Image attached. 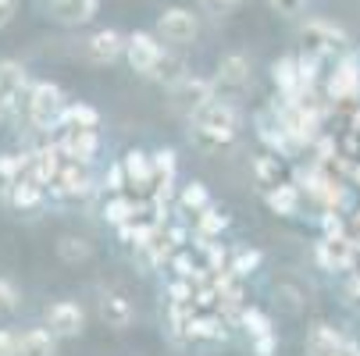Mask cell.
<instances>
[{
  "mask_svg": "<svg viewBox=\"0 0 360 356\" xmlns=\"http://www.w3.org/2000/svg\"><path fill=\"white\" fill-rule=\"evenodd\" d=\"M189 121H193V139L207 150H221L225 143L236 139V128H239V114L225 96L207 100Z\"/></svg>",
  "mask_w": 360,
  "mask_h": 356,
  "instance_id": "1",
  "label": "cell"
},
{
  "mask_svg": "<svg viewBox=\"0 0 360 356\" xmlns=\"http://www.w3.org/2000/svg\"><path fill=\"white\" fill-rule=\"evenodd\" d=\"M65 93L61 86L54 82H36L29 89V100H25V114L32 121L36 132H50V128H61V114H65Z\"/></svg>",
  "mask_w": 360,
  "mask_h": 356,
  "instance_id": "2",
  "label": "cell"
},
{
  "mask_svg": "<svg viewBox=\"0 0 360 356\" xmlns=\"http://www.w3.org/2000/svg\"><path fill=\"white\" fill-rule=\"evenodd\" d=\"M300 46H303V54H314L321 61L325 58H342V54H349V36L339 25L314 18V22H307L300 29Z\"/></svg>",
  "mask_w": 360,
  "mask_h": 356,
  "instance_id": "3",
  "label": "cell"
},
{
  "mask_svg": "<svg viewBox=\"0 0 360 356\" xmlns=\"http://www.w3.org/2000/svg\"><path fill=\"white\" fill-rule=\"evenodd\" d=\"M168 96H172V111H175V114L193 118L203 104H207V100H214V82L196 79V75H186L182 82H175V86L168 89Z\"/></svg>",
  "mask_w": 360,
  "mask_h": 356,
  "instance_id": "4",
  "label": "cell"
},
{
  "mask_svg": "<svg viewBox=\"0 0 360 356\" xmlns=\"http://www.w3.org/2000/svg\"><path fill=\"white\" fill-rule=\"evenodd\" d=\"M29 72L25 65L11 61V58H0V104H4L8 114H18L22 100H29Z\"/></svg>",
  "mask_w": 360,
  "mask_h": 356,
  "instance_id": "5",
  "label": "cell"
},
{
  "mask_svg": "<svg viewBox=\"0 0 360 356\" xmlns=\"http://www.w3.org/2000/svg\"><path fill=\"white\" fill-rule=\"evenodd\" d=\"M125 58L132 65V72L139 75H153V68L161 65L165 58V46H161V36H153V32H132L129 36V46H125Z\"/></svg>",
  "mask_w": 360,
  "mask_h": 356,
  "instance_id": "6",
  "label": "cell"
},
{
  "mask_svg": "<svg viewBox=\"0 0 360 356\" xmlns=\"http://www.w3.org/2000/svg\"><path fill=\"white\" fill-rule=\"evenodd\" d=\"M196 32H200V22L186 8H165L158 18V36L172 46H189L196 39Z\"/></svg>",
  "mask_w": 360,
  "mask_h": 356,
  "instance_id": "7",
  "label": "cell"
},
{
  "mask_svg": "<svg viewBox=\"0 0 360 356\" xmlns=\"http://www.w3.org/2000/svg\"><path fill=\"white\" fill-rule=\"evenodd\" d=\"M43 321H46V328L54 331L58 338H75V335H82V328H86L82 307H79V303H68V299L50 303V307L43 310Z\"/></svg>",
  "mask_w": 360,
  "mask_h": 356,
  "instance_id": "8",
  "label": "cell"
},
{
  "mask_svg": "<svg viewBox=\"0 0 360 356\" xmlns=\"http://www.w3.org/2000/svg\"><path fill=\"white\" fill-rule=\"evenodd\" d=\"M246 86H250V61H246L243 54H229V58H221L218 75H214V93H221V96L229 100V96L243 93Z\"/></svg>",
  "mask_w": 360,
  "mask_h": 356,
  "instance_id": "9",
  "label": "cell"
},
{
  "mask_svg": "<svg viewBox=\"0 0 360 356\" xmlns=\"http://www.w3.org/2000/svg\"><path fill=\"white\" fill-rule=\"evenodd\" d=\"M125 46H129V36H122L118 29H100L86 39V58L93 65H111L125 54Z\"/></svg>",
  "mask_w": 360,
  "mask_h": 356,
  "instance_id": "10",
  "label": "cell"
},
{
  "mask_svg": "<svg viewBox=\"0 0 360 356\" xmlns=\"http://www.w3.org/2000/svg\"><path fill=\"white\" fill-rule=\"evenodd\" d=\"M318 261L325 271H346L356 261V242L349 235H325L318 242Z\"/></svg>",
  "mask_w": 360,
  "mask_h": 356,
  "instance_id": "11",
  "label": "cell"
},
{
  "mask_svg": "<svg viewBox=\"0 0 360 356\" xmlns=\"http://www.w3.org/2000/svg\"><path fill=\"white\" fill-rule=\"evenodd\" d=\"M360 93V68H356V58L353 54H342L335 61V72L328 79V96L332 100H356Z\"/></svg>",
  "mask_w": 360,
  "mask_h": 356,
  "instance_id": "12",
  "label": "cell"
},
{
  "mask_svg": "<svg viewBox=\"0 0 360 356\" xmlns=\"http://www.w3.org/2000/svg\"><path fill=\"white\" fill-rule=\"evenodd\" d=\"M58 146H61V154H65L68 161L89 164V161L96 157L100 139H96V128H65V136H61Z\"/></svg>",
  "mask_w": 360,
  "mask_h": 356,
  "instance_id": "13",
  "label": "cell"
},
{
  "mask_svg": "<svg viewBox=\"0 0 360 356\" xmlns=\"http://www.w3.org/2000/svg\"><path fill=\"white\" fill-rule=\"evenodd\" d=\"M61 146L50 143V146H39L29 154V178H36L39 185H50L58 175H61Z\"/></svg>",
  "mask_w": 360,
  "mask_h": 356,
  "instance_id": "14",
  "label": "cell"
},
{
  "mask_svg": "<svg viewBox=\"0 0 360 356\" xmlns=\"http://www.w3.org/2000/svg\"><path fill=\"white\" fill-rule=\"evenodd\" d=\"M100 0H50V18L58 25H86L96 18Z\"/></svg>",
  "mask_w": 360,
  "mask_h": 356,
  "instance_id": "15",
  "label": "cell"
},
{
  "mask_svg": "<svg viewBox=\"0 0 360 356\" xmlns=\"http://www.w3.org/2000/svg\"><path fill=\"white\" fill-rule=\"evenodd\" d=\"M125 164V175H129V185H136L139 192H150L153 196V185H158V171H153V157L143 154V150H129L122 157Z\"/></svg>",
  "mask_w": 360,
  "mask_h": 356,
  "instance_id": "16",
  "label": "cell"
},
{
  "mask_svg": "<svg viewBox=\"0 0 360 356\" xmlns=\"http://www.w3.org/2000/svg\"><path fill=\"white\" fill-rule=\"evenodd\" d=\"M89 171H86V164H79V161H68L65 168H61V175L50 182V192L54 196H86L89 192Z\"/></svg>",
  "mask_w": 360,
  "mask_h": 356,
  "instance_id": "17",
  "label": "cell"
},
{
  "mask_svg": "<svg viewBox=\"0 0 360 356\" xmlns=\"http://www.w3.org/2000/svg\"><path fill=\"white\" fill-rule=\"evenodd\" d=\"M100 317H104V324L108 328H115V331H125L129 324H132V303L122 296V292H104L100 296Z\"/></svg>",
  "mask_w": 360,
  "mask_h": 356,
  "instance_id": "18",
  "label": "cell"
},
{
  "mask_svg": "<svg viewBox=\"0 0 360 356\" xmlns=\"http://www.w3.org/2000/svg\"><path fill=\"white\" fill-rule=\"evenodd\" d=\"M186 338L189 342H225L229 331H225V321L218 314H193V321L186 328Z\"/></svg>",
  "mask_w": 360,
  "mask_h": 356,
  "instance_id": "19",
  "label": "cell"
},
{
  "mask_svg": "<svg viewBox=\"0 0 360 356\" xmlns=\"http://www.w3.org/2000/svg\"><path fill=\"white\" fill-rule=\"evenodd\" d=\"M342 335L328 324H314L307 331V356H339L342 352Z\"/></svg>",
  "mask_w": 360,
  "mask_h": 356,
  "instance_id": "20",
  "label": "cell"
},
{
  "mask_svg": "<svg viewBox=\"0 0 360 356\" xmlns=\"http://www.w3.org/2000/svg\"><path fill=\"white\" fill-rule=\"evenodd\" d=\"M18 356H58V335L50 328H29L22 335Z\"/></svg>",
  "mask_w": 360,
  "mask_h": 356,
  "instance_id": "21",
  "label": "cell"
},
{
  "mask_svg": "<svg viewBox=\"0 0 360 356\" xmlns=\"http://www.w3.org/2000/svg\"><path fill=\"white\" fill-rule=\"evenodd\" d=\"M8 199L15 203V207L18 211H36L39 207V203H43V185L36 182V178H18L11 189H8Z\"/></svg>",
  "mask_w": 360,
  "mask_h": 356,
  "instance_id": "22",
  "label": "cell"
},
{
  "mask_svg": "<svg viewBox=\"0 0 360 356\" xmlns=\"http://www.w3.org/2000/svg\"><path fill=\"white\" fill-rule=\"evenodd\" d=\"M268 207L278 214V218H292L296 211H300V189L296 185H289V182H282V185H275V189H268Z\"/></svg>",
  "mask_w": 360,
  "mask_h": 356,
  "instance_id": "23",
  "label": "cell"
},
{
  "mask_svg": "<svg viewBox=\"0 0 360 356\" xmlns=\"http://www.w3.org/2000/svg\"><path fill=\"white\" fill-rule=\"evenodd\" d=\"M100 125V111L89 107V104H68L65 114H61V128H96Z\"/></svg>",
  "mask_w": 360,
  "mask_h": 356,
  "instance_id": "24",
  "label": "cell"
},
{
  "mask_svg": "<svg viewBox=\"0 0 360 356\" xmlns=\"http://www.w3.org/2000/svg\"><path fill=\"white\" fill-rule=\"evenodd\" d=\"M104 221H108V225H115V228H122V225L136 221V203H132V199H125L122 192H118V196H111V199L104 203Z\"/></svg>",
  "mask_w": 360,
  "mask_h": 356,
  "instance_id": "25",
  "label": "cell"
},
{
  "mask_svg": "<svg viewBox=\"0 0 360 356\" xmlns=\"http://www.w3.org/2000/svg\"><path fill=\"white\" fill-rule=\"evenodd\" d=\"M179 203H182V211L200 214L203 207H211V192H207V185H203V182H186L182 192H179Z\"/></svg>",
  "mask_w": 360,
  "mask_h": 356,
  "instance_id": "26",
  "label": "cell"
},
{
  "mask_svg": "<svg viewBox=\"0 0 360 356\" xmlns=\"http://www.w3.org/2000/svg\"><path fill=\"white\" fill-rule=\"evenodd\" d=\"M89 253H93L89 242L79 239V235H61V239H58V257H61L65 264H86Z\"/></svg>",
  "mask_w": 360,
  "mask_h": 356,
  "instance_id": "27",
  "label": "cell"
},
{
  "mask_svg": "<svg viewBox=\"0 0 360 356\" xmlns=\"http://www.w3.org/2000/svg\"><path fill=\"white\" fill-rule=\"evenodd\" d=\"M229 228V214H221V211H214V207H203L200 214H196V235L200 239H211V235H218V232H225Z\"/></svg>",
  "mask_w": 360,
  "mask_h": 356,
  "instance_id": "28",
  "label": "cell"
},
{
  "mask_svg": "<svg viewBox=\"0 0 360 356\" xmlns=\"http://www.w3.org/2000/svg\"><path fill=\"white\" fill-rule=\"evenodd\" d=\"M239 324H243V331L250 335V342H253V338H261V335H271V317L261 314L257 307L239 310Z\"/></svg>",
  "mask_w": 360,
  "mask_h": 356,
  "instance_id": "29",
  "label": "cell"
},
{
  "mask_svg": "<svg viewBox=\"0 0 360 356\" xmlns=\"http://www.w3.org/2000/svg\"><path fill=\"white\" fill-rule=\"evenodd\" d=\"M150 79H158V82H165V86L172 89L175 82H182V79H186V65H182L179 58H168V54H165V58H161V65L153 68V75H150Z\"/></svg>",
  "mask_w": 360,
  "mask_h": 356,
  "instance_id": "30",
  "label": "cell"
},
{
  "mask_svg": "<svg viewBox=\"0 0 360 356\" xmlns=\"http://www.w3.org/2000/svg\"><path fill=\"white\" fill-rule=\"evenodd\" d=\"M253 171H257V182L268 185V189L282 185V164H278V157H261V161L253 164Z\"/></svg>",
  "mask_w": 360,
  "mask_h": 356,
  "instance_id": "31",
  "label": "cell"
},
{
  "mask_svg": "<svg viewBox=\"0 0 360 356\" xmlns=\"http://www.w3.org/2000/svg\"><path fill=\"white\" fill-rule=\"evenodd\" d=\"M257 268H261V249H239L236 261L229 264V271H232L236 278H246V275H253Z\"/></svg>",
  "mask_w": 360,
  "mask_h": 356,
  "instance_id": "32",
  "label": "cell"
},
{
  "mask_svg": "<svg viewBox=\"0 0 360 356\" xmlns=\"http://www.w3.org/2000/svg\"><path fill=\"white\" fill-rule=\"evenodd\" d=\"M18 289L8 282V278H0V317H11L15 310H18Z\"/></svg>",
  "mask_w": 360,
  "mask_h": 356,
  "instance_id": "33",
  "label": "cell"
},
{
  "mask_svg": "<svg viewBox=\"0 0 360 356\" xmlns=\"http://www.w3.org/2000/svg\"><path fill=\"white\" fill-rule=\"evenodd\" d=\"M200 4V11L203 15H211V18H225V15H232L243 0H196Z\"/></svg>",
  "mask_w": 360,
  "mask_h": 356,
  "instance_id": "34",
  "label": "cell"
},
{
  "mask_svg": "<svg viewBox=\"0 0 360 356\" xmlns=\"http://www.w3.org/2000/svg\"><path fill=\"white\" fill-rule=\"evenodd\" d=\"M125 185H129V175H125V164L118 161V164H111V168H108V175H104V189H108L111 196H118Z\"/></svg>",
  "mask_w": 360,
  "mask_h": 356,
  "instance_id": "35",
  "label": "cell"
},
{
  "mask_svg": "<svg viewBox=\"0 0 360 356\" xmlns=\"http://www.w3.org/2000/svg\"><path fill=\"white\" fill-rule=\"evenodd\" d=\"M268 4H271V11H278V15L292 18V15H300V11L307 8V0H268Z\"/></svg>",
  "mask_w": 360,
  "mask_h": 356,
  "instance_id": "36",
  "label": "cell"
},
{
  "mask_svg": "<svg viewBox=\"0 0 360 356\" xmlns=\"http://www.w3.org/2000/svg\"><path fill=\"white\" fill-rule=\"evenodd\" d=\"M172 268H175V275H179V278H186V282L196 275V264H193L189 253H179V257H172Z\"/></svg>",
  "mask_w": 360,
  "mask_h": 356,
  "instance_id": "37",
  "label": "cell"
},
{
  "mask_svg": "<svg viewBox=\"0 0 360 356\" xmlns=\"http://www.w3.org/2000/svg\"><path fill=\"white\" fill-rule=\"evenodd\" d=\"M18 345L22 338L15 331H0V356H18Z\"/></svg>",
  "mask_w": 360,
  "mask_h": 356,
  "instance_id": "38",
  "label": "cell"
},
{
  "mask_svg": "<svg viewBox=\"0 0 360 356\" xmlns=\"http://www.w3.org/2000/svg\"><path fill=\"white\" fill-rule=\"evenodd\" d=\"M275 345H278L275 331H271V335H261V338H253V352H257V356H275Z\"/></svg>",
  "mask_w": 360,
  "mask_h": 356,
  "instance_id": "39",
  "label": "cell"
},
{
  "mask_svg": "<svg viewBox=\"0 0 360 356\" xmlns=\"http://www.w3.org/2000/svg\"><path fill=\"white\" fill-rule=\"evenodd\" d=\"M325 235H342V221L335 214H325Z\"/></svg>",
  "mask_w": 360,
  "mask_h": 356,
  "instance_id": "40",
  "label": "cell"
},
{
  "mask_svg": "<svg viewBox=\"0 0 360 356\" xmlns=\"http://www.w3.org/2000/svg\"><path fill=\"white\" fill-rule=\"evenodd\" d=\"M15 18V4H8V8H0V29H4L8 22Z\"/></svg>",
  "mask_w": 360,
  "mask_h": 356,
  "instance_id": "41",
  "label": "cell"
},
{
  "mask_svg": "<svg viewBox=\"0 0 360 356\" xmlns=\"http://www.w3.org/2000/svg\"><path fill=\"white\" fill-rule=\"evenodd\" d=\"M168 239H172V242H186V232H182V228H172Z\"/></svg>",
  "mask_w": 360,
  "mask_h": 356,
  "instance_id": "42",
  "label": "cell"
},
{
  "mask_svg": "<svg viewBox=\"0 0 360 356\" xmlns=\"http://www.w3.org/2000/svg\"><path fill=\"white\" fill-rule=\"evenodd\" d=\"M8 118V111H4V104H0V121H4Z\"/></svg>",
  "mask_w": 360,
  "mask_h": 356,
  "instance_id": "43",
  "label": "cell"
},
{
  "mask_svg": "<svg viewBox=\"0 0 360 356\" xmlns=\"http://www.w3.org/2000/svg\"><path fill=\"white\" fill-rule=\"evenodd\" d=\"M8 4H15V0H0V8H8Z\"/></svg>",
  "mask_w": 360,
  "mask_h": 356,
  "instance_id": "44",
  "label": "cell"
}]
</instances>
